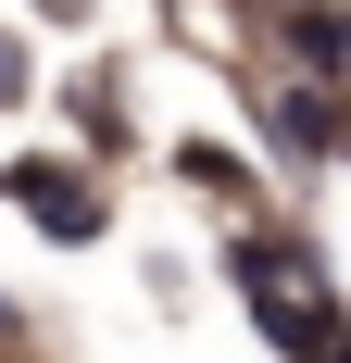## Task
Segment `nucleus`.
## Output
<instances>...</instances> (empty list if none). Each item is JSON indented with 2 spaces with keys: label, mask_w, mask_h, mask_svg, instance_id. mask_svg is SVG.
<instances>
[{
  "label": "nucleus",
  "mask_w": 351,
  "mask_h": 363,
  "mask_svg": "<svg viewBox=\"0 0 351 363\" xmlns=\"http://www.w3.org/2000/svg\"><path fill=\"white\" fill-rule=\"evenodd\" d=\"M226 276H239V301H251V326L276 338L288 363H351V338H339V289L314 276V251L301 238H226Z\"/></svg>",
  "instance_id": "nucleus-1"
},
{
  "label": "nucleus",
  "mask_w": 351,
  "mask_h": 363,
  "mask_svg": "<svg viewBox=\"0 0 351 363\" xmlns=\"http://www.w3.org/2000/svg\"><path fill=\"white\" fill-rule=\"evenodd\" d=\"M0 201H13V213L38 225V238H101V176H88V163H0Z\"/></svg>",
  "instance_id": "nucleus-2"
},
{
  "label": "nucleus",
  "mask_w": 351,
  "mask_h": 363,
  "mask_svg": "<svg viewBox=\"0 0 351 363\" xmlns=\"http://www.w3.org/2000/svg\"><path fill=\"white\" fill-rule=\"evenodd\" d=\"M276 150H301V163L339 150V101H326V88H288V101H276Z\"/></svg>",
  "instance_id": "nucleus-3"
},
{
  "label": "nucleus",
  "mask_w": 351,
  "mask_h": 363,
  "mask_svg": "<svg viewBox=\"0 0 351 363\" xmlns=\"http://www.w3.org/2000/svg\"><path fill=\"white\" fill-rule=\"evenodd\" d=\"M13 101H26V38L0 26V113H13Z\"/></svg>",
  "instance_id": "nucleus-4"
},
{
  "label": "nucleus",
  "mask_w": 351,
  "mask_h": 363,
  "mask_svg": "<svg viewBox=\"0 0 351 363\" xmlns=\"http://www.w3.org/2000/svg\"><path fill=\"white\" fill-rule=\"evenodd\" d=\"M38 13H63V26H75V13H88V0H38Z\"/></svg>",
  "instance_id": "nucleus-5"
},
{
  "label": "nucleus",
  "mask_w": 351,
  "mask_h": 363,
  "mask_svg": "<svg viewBox=\"0 0 351 363\" xmlns=\"http://www.w3.org/2000/svg\"><path fill=\"white\" fill-rule=\"evenodd\" d=\"M0 326H13V301H0Z\"/></svg>",
  "instance_id": "nucleus-6"
}]
</instances>
